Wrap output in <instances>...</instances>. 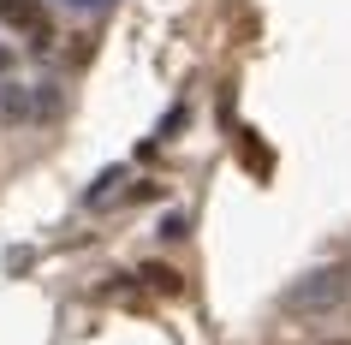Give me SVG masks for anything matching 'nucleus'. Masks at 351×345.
Here are the masks:
<instances>
[{"mask_svg":"<svg viewBox=\"0 0 351 345\" xmlns=\"http://www.w3.org/2000/svg\"><path fill=\"white\" fill-rule=\"evenodd\" d=\"M0 24L24 30L30 48H48V42H54V30H48V6H42V0H0Z\"/></svg>","mask_w":351,"mask_h":345,"instance_id":"2","label":"nucleus"},{"mask_svg":"<svg viewBox=\"0 0 351 345\" xmlns=\"http://www.w3.org/2000/svg\"><path fill=\"white\" fill-rule=\"evenodd\" d=\"M328 345H351V340H328Z\"/></svg>","mask_w":351,"mask_h":345,"instance_id":"6","label":"nucleus"},{"mask_svg":"<svg viewBox=\"0 0 351 345\" xmlns=\"http://www.w3.org/2000/svg\"><path fill=\"white\" fill-rule=\"evenodd\" d=\"M24 113H30V95L19 84H0V119H24Z\"/></svg>","mask_w":351,"mask_h":345,"instance_id":"4","label":"nucleus"},{"mask_svg":"<svg viewBox=\"0 0 351 345\" xmlns=\"http://www.w3.org/2000/svg\"><path fill=\"white\" fill-rule=\"evenodd\" d=\"M137 280H143L149 292H161V298H179V292H185V274H173L167 262H143V274H137Z\"/></svg>","mask_w":351,"mask_h":345,"instance_id":"3","label":"nucleus"},{"mask_svg":"<svg viewBox=\"0 0 351 345\" xmlns=\"http://www.w3.org/2000/svg\"><path fill=\"white\" fill-rule=\"evenodd\" d=\"M66 6H101V0H66Z\"/></svg>","mask_w":351,"mask_h":345,"instance_id":"5","label":"nucleus"},{"mask_svg":"<svg viewBox=\"0 0 351 345\" xmlns=\"http://www.w3.org/2000/svg\"><path fill=\"white\" fill-rule=\"evenodd\" d=\"M346 292H351V274L346 268H315V274H304L292 292H286V309L292 316H322V309H333V304H346Z\"/></svg>","mask_w":351,"mask_h":345,"instance_id":"1","label":"nucleus"}]
</instances>
